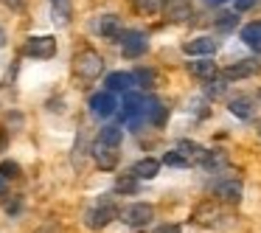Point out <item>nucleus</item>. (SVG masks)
Returning a JSON list of instances; mask_svg holds the SVG:
<instances>
[{
  "label": "nucleus",
  "instance_id": "nucleus-2",
  "mask_svg": "<svg viewBox=\"0 0 261 233\" xmlns=\"http://www.w3.org/2000/svg\"><path fill=\"white\" fill-rule=\"evenodd\" d=\"M149 51V34L141 29H129L121 34V54L126 59H141Z\"/></svg>",
  "mask_w": 261,
  "mask_h": 233
},
{
  "label": "nucleus",
  "instance_id": "nucleus-22",
  "mask_svg": "<svg viewBox=\"0 0 261 233\" xmlns=\"http://www.w3.org/2000/svg\"><path fill=\"white\" fill-rule=\"evenodd\" d=\"M135 82L143 87V90H152L158 85V70L154 68H138L135 70Z\"/></svg>",
  "mask_w": 261,
  "mask_h": 233
},
{
  "label": "nucleus",
  "instance_id": "nucleus-32",
  "mask_svg": "<svg viewBox=\"0 0 261 233\" xmlns=\"http://www.w3.org/2000/svg\"><path fill=\"white\" fill-rule=\"evenodd\" d=\"M258 0H233V6H236V12H250V9L255 6Z\"/></svg>",
  "mask_w": 261,
  "mask_h": 233
},
{
  "label": "nucleus",
  "instance_id": "nucleus-15",
  "mask_svg": "<svg viewBox=\"0 0 261 233\" xmlns=\"http://www.w3.org/2000/svg\"><path fill=\"white\" fill-rule=\"evenodd\" d=\"M219 205H216V199H208V202H202L197 211H194V216L191 219L194 222H199V225H205V227H214L216 222H219Z\"/></svg>",
  "mask_w": 261,
  "mask_h": 233
},
{
  "label": "nucleus",
  "instance_id": "nucleus-13",
  "mask_svg": "<svg viewBox=\"0 0 261 233\" xmlns=\"http://www.w3.org/2000/svg\"><path fill=\"white\" fill-rule=\"evenodd\" d=\"M96 31L104 37V40H121L124 25H121L118 14H101V17L96 20Z\"/></svg>",
  "mask_w": 261,
  "mask_h": 233
},
{
  "label": "nucleus",
  "instance_id": "nucleus-27",
  "mask_svg": "<svg viewBox=\"0 0 261 233\" xmlns=\"http://www.w3.org/2000/svg\"><path fill=\"white\" fill-rule=\"evenodd\" d=\"M166 14H169V20H186L188 14H191V9H188L186 3H180V0H174V3L166 6Z\"/></svg>",
  "mask_w": 261,
  "mask_h": 233
},
{
  "label": "nucleus",
  "instance_id": "nucleus-6",
  "mask_svg": "<svg viewBox=\"0 0 261 233\" xmlns=\"http://www.w3.org/2000/svg\"><path fill=\"white\" fill-rule=\"evenodd\" d=\"M244 194V186L239 177H227V180H219L214 186V199L216 202H225V205H236Z\"/></svg>",
  "mask_w": 261,
  "mask_h": 233
},
{
  "label": "nucleus",
  "instance_id": "nucleus-23",
  "mask_svg": "<svg viewBox=\"0 0 261 233\" xmlns=\"http://www.w3.org/2000/svg\"><path fill=\"white\" fill-rule=\"evenodd\" d=\"M225 93H227V79H208L205 82V96L208 98H225Z\"/></svg>",
  "mask_w": 261,
  "mask_h": 233
},
{
  "label": "nucleus",
  "instance_id": "nucleus-36",
  "mask_svg": "<svg viewBox=\"0 0 261 233\" xmlns=\"http://www.w3.org/2000/svg\"><path fill=\"white\" fill-rule=\"evenodd\" d=\"M6 3H9L12 9H17V6H20V0H6Z\"/></svg>",
  "mask_w": 261,
  "mask_h": 233
},
{
  "label": "nucleus",
  "instance_id": "nucleus-19",
  "mask_svg": "<svg viewBox=\"0 0 261 233\" xmlns=\"http://www.w3.org/2000/svg\"><path fill=\"white\" fill-rule=\"evenodd\" d=\"M239 40L244 42L247 48L261 54V23H247L242 31H239Z\"/></svg>",
  "mask_w": 261,
  "mask_h": 233
},
{
  "label": "nucleus",
  "instance_id": "nucleus-8",
  "mask_svg": "<svg viewBox=\"0 0 261 233\" xmlns=\"http://www.w3.org/2000/svg\"><path fill=\"white\" fill-rule=\"evenodd\" d=\"M219 48H222V42L216 40V37H208V34L182 42V54H186V57H214Z\"/></svg>",
  "mask_w": 261,
  "mask_h": 233
},
{
  "label": "nucleus",
  "instance_id": "nucleus-1",
  "mask_svg": "<svg viewBox=\"0 0 261 233\" xmlns=\"http://www.w3.org/2000/svg\"><path fill=\"white\" fill-rule=\"evenodd\" d=\"M104 73V57L96 48H82L73 54V76L82 82H93Z\"/></svg>",
  "mask_w": 261,
  "mask_h": 233
},
{
  "label": "nucleus",
  "instance_id": "nucleus-4",
  "mask_svg": "<svg viewBox=\"0 0 261 233\" xmlns=\"http://www.w3.org/2000/svg\"><path fill=\"white\" fill-rule=\"evenodd\" d=\"M23 54L31 59H54L57 57V37H51V34L29 37L23 45Z\"/></svg>",
  "mask_w": 261,
  "mask_h": 233
},
{
  "label": "nucleus",
  "instance_id": "nucleus-11",
  "mask_svg": "<svg viewBox=\"0 0 261 233\" xmlns=\"http://www.w3.org/2000/svg\"><path fill=\"white\" fill-rule=\"evenodd\" d=\"M143 118L152 126H166V121H169V107L154 96H143Z\"/></svg>",
  "mask_w": 261,
  "mask_h": 233
},
{
  "label": "nucleus",
  "instance_id": "nucleus-35",
  "mask_svg": "<svg viewBox=\"0 0 261 233\" xmlns=\"http://www.w3.org/2000/svg\"><path fill=\"white\" fill-rule=\"evenodd\" d=\"M6 141H9V135H6V132H0V149L6 146Z\"/></svg>",
  "mask_w": 261,
  "mask_h": 233
},
{
  "label": "nucleus",
  "instance_id": "nucleus-10",
  "mask_svg": "<svg viewBox=\"0 0 261 233\" xmlns=\"http://www.w3.org/2000/svg\"><path fill=\"white\" fill-rule=\"evenodd\" d=\"M118 98H115L113 90H101L96 93V96H90V113L96 115V118H110V115L118 113Z\"/></svg>",
  "mask_w": 261,
  "mask_h": 233
},
{
  "label": "nucleus",
  "instance_id": "nucleus-33",
  "mask_svg": "<svg viewBox=\"0 0 261 233\" xmlns=\"http://www.w3.org/2000/svg\"><path fill=\"white\" fill-rule=\"evenodd\" d=\"M202 3H208V6H225L227 0H202Z\"/></svg>",
  "mask_w": 261,
  "mask_h": 233
},
{
  "label": "nucleus",
  "instance_id": "nucleus-34",
  "mask_svg": "<svg viewBox=\"0 0 261 233\" xmlns=\"http://www.w3.org/2000/svg\"><path fill=\"white\" fill-rule=\"evenodd\" d=\"M6 188H9V186H6V177L0 174V194H6Z\"/></svg>",
  "mask_w": 261,
  "mask_h": 233
},
{
  "label": "nucleus",
  "instance_id": "nucleus-28",
  "mask_svg": "<svg viewBox=\"0 0 261 233\" xmlns=\"http://www.w3.org/2000/svg\"><path fill=\"white\" fill-rule=\"evenodd\" d=\"M236 23H239V12H225V14L216 17V29H219V31H233V29H236Z\"/></svg>",
  "mask_w": 261,
  "mask_h": 233
},
{
  "label": "nucleus",
  "instance_id": "nucleus-37",
  "mask_svg": "<svg viewBox=\"0 0 261 233\" xmlns=\"http://www.w3.org/2000/svg\"><path fill=\"white\" fill-rule=\"evenodd\" d=\"M255 98H258V104H261V90H258V96H255Z\"/></svg>",
  "mask_w": 261,
  "mask_h": 233
},
{
  "label": "nucleus",
  "instance_id": "nucleus-3",
  "mask_svg": "<svg viewBox=\"0 0 261 233\" xmlns=\"http://www.w3.org/2000/svg\"><path fill=\"white\" fill-rule=\"evenodd\" d=\"M118 216H121V211L113 205V199H107V202L101 199V202H98L96 208H90V211H87L85 225L90 227V230H101V227H107L110 222H113V219H118Z\"/></svg>",
  "mask_w": 261,
  "mask_h": 233
},
{
  "label": "nucleus",
  "instance_id": "nucleus-25",
  "mask_svg": "<svg viewBox=\"0 0 261 233\" xmlns=\"http://www.w3.org/2000/svg\"><path fill=\"white\" fill-rule=\"evenodd\" d=\"M138 188H141V180H138L135 174H126V177H118V180H115V191L118 194H135Z\"/></svg>",
  "mask_w": 261,
  "mask_h": 233
},
{
  "label": "nucleus",
  "instance_id": "nucleus-21",
  "mask_svg": "<svg viewBox=\"0 0 261 233\" xmlns=\"http://www.w3.org/2000/svg\"><path fill=\"white\" fill-rule=\"evenodd\" d=\"M202 166L208 171H216V169H222V166H227V154L222 152V149H205V158H202Z\"/></svg>",
  "mask_w": 261,
  "mask_h": 233
},
{
  "label": "nucleus",
  "instance_id": "nucleus-24",
  "mask_svg": "<svg viewBox=\"0 0 261 233\" xmlns=\"http://www.w3.org/2000/svg\"><path fill=\"white\" fill-rule=\"evenodd\" d=\"M98 141L113 143V146H121V141H124V130H121V126H115V124H110V126H104V130L98 132Z\"/></svg>",
  "mask_w": 261,
  "mask_h": 233
},
{
  "label": "nucleus",
  "instance_id": "nucleus-18",
  "mask_svg": "<svg viewBox=\"0 0 261 233\" xmlns=\"http://www.w3.org/2000/svg\"><path fill=\"white\" fill-rule=\"evenodd\" d=\"M177 152L182 154V158L188 160V163H202V158H205V146H199V143H194V141H177Z\"/></svg>",
  "mask_w": 261,
  "mask_h": 233
},
{
  "label": "nucleus",
  "instance_id": "nucleus-7",
  "mask_svg": "<svg viewBox=\"0 0 261 233\" xmlns=\"http://www.w3.org/2000/svg\"><path fill=\"white\" fill-rule=\"evenodd\" d=\"M261 73V59L250 57V59H239V62L227 65L225 70H222V79L227 82H236V79H250V76Z\"/></svg>",
  "mask_w": 261,
  "mask_h": 233
},
{
  "label": "nucleus",
  "instance_id": "nucleus-20",
  "mask_svg": "<svg viewBox=\"0 0 261 233\" xmlns=\"http://www.w3.org/2000/svg\"><path fill=\"white\" fill-rule=\"evenodd\" d=\"M48 3H51L54 20H57L59 25H68L70 14H73V0H48Z\"/></svg>",
  "mask_w": 261,
  "mask_h": 233
},
{
  "label": "nucleus",
  "instance_id": "nucleus-14",
  "mask_svg": "<svg viewBox=\"0 0 261 233\" xmlns=\"http://www.w3.org/2000/svg\"><path fill=\"white\" fill-rule=\"evenodd\" d=\"M188 73L194 76V79H214V76H219V68H216V62H211L208 57H194V62H188Z\"/></svg>",
  "mask_w": 261,
  "mask_h": 233
},
{
  "label": "nucleus",
  "instance_id": "nucleus-26",
  "mask_svg": "<svg viewBox=\"0 0 261 233\" xmlns=\"http://www.w3.org/2000/svg\"><path fill=\"white\" fill-rule=\"evenodd\" d=\"M135 9L141 14H146V17H152V14L163 12V0H135Z\"/></svg>",
  "mask_w": 261,
  "mask_h": 233
},
{
  "label": "nucleus",
  "instance_id": "nucleus-29",
  "mask_svg": "<svg viewBox=\"0 0 261 233\" xmlns=\"http://www.w3.org/2000/svg\"><path fill=\"white\" fill-rule=\"evenodd\" d=\"M163 163H166V166H171V169H186V166H191L180 152H177V149H169V152L163 154Z\"/></svg>",
  "mask_w": 261,
  "mask_h": 233
},
{
  "label": "nucleus",
  "instance_id": "nucleus-30",
  "mask_svg": "<svg viewBox=\"0 0 261 233\" xmlns=\"http://www.w3.org/2000/svg\"><path fill=\"white\" fill-rule=\"evenodd\" d=\"M0 174L6 177V180H14V177H20V166L14 160H3L0 163Z\"/></svg>",
  "mask_w": 261,
  "mask_h": 233
},
{
  "label": "nucleus",
  "instance_id": "nucleus-38",
  "mask_svg": "<svg viewBox=\"0 0 261 233\" xmlns=\"http://www.w3.org/2000/svg\"><path fill=\"white\" fill-rule=\"evenodd\" d=\"M258 138H261V126H258Z\"/></svg>",
  "mask_w": 261,
  "mask_h": 233
},
{
  "label": "nucleus",
  "instance_id": "nucleus-16",
  "mask_svg": "<svg viewBox=\"0 0 261 233\" xmlns=\"http://www.w3.org/2000/svg\"><path fill=\"white\" fill-rule=\"evenodd\" d=\"M129 174H135L138 180H154L160 174V160L158 158H141L138 163H132Z\"/></svg>",
  "mask_w": 261,
  "mask_h": 233
},
{
  "label": "nucleus",
  "instance_id": "nucleus-5",
  "mask_svg": "<svg viewBox=\"0 0 261 233\" xmlns=\"http://www.w3.org/2000/svg\"><path fill=\"white\" fill-rule=\"evenodd\" d=\"M154 219V208L149 202H132L126 208H121V222L126 227H146Z\"/></svg>",
  "mask_w": 261,
  "mask_h": 233
},
{
  "label": "nucleus",
  "instance_id": "nucleus-9",
  "mask_svg": "<svg viewBox=\"0 0 261 233\" xmlns=\"http://www.w3.org/2000/svg\"><path fill=\"white\" fill-rule=\"evenodd\" d=\"M118 149L121 146H113V143H104V141H98V138H96V143H93V158H96L98 169H101V171H113L115 166H118V160H121Z\"/></svg>",
  "mask_w": 261,
  "mask_h": 233
},
{
  "label": "nucleus",
  "instance_id": "nucleus-12",
  "mask_svg": "<svg viewBox=\"0 0 261 233\" xmlns=\"http://www.w3.org/2000/svg\"><path fill=\"white\" fill-rule=\"evenodd\" d=\"M135 85V73H126V70H113V73L104 76V87L113 93H129Z\"/></svg>",
  "mask_w": 261,
  "mask_h": 233
},
{
  "label": "nucleus",
  "instance_id": "nucleus-17",
  "mask_svg": "<svg viewBox=\"0 0 261 233\" xmlns=\"http://www.w3.org/2000/svg\"><path fill=\"white\" fill-rule=\"evenodd\" d=\"M227 110H230V115H236V118L242 121H253L255 115V107H253V98L250 96H236L227 101Z\"/></svg>",
  "mask_w": 261,
  "mask_h": 233
},
{
  "label": "nucleus",
  "instance_id": "nucleus-31",
  "mask_svg": "<svg viewBox=\"0 0 261 233\" xmlns=\"http://www.w3.org/2000/svg\"><path fill=\"white\" fill-rule=\"evenodd\" d=\"M152 233H180V225L177 222H166V225H158Z\"/></svg>",
  "mask_w": 261,
  "mask_h": 233
}]
</instances>
